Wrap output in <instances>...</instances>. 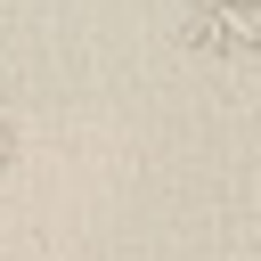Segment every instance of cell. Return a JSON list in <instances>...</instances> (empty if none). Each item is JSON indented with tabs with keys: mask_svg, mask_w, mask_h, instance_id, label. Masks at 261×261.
<instances>
[{
	"mask_svg": "<svg viewBox=\"0 0 261 261\" xmlns=\"http://www.w3.org/2000/svg\"><path fill=\"white\" fill-rule=\"evenodd\" d=\"M16 155V130H8V106H0V163Z\"/></svg>",
	"mask_w": 261,
	"mask_h": 261,
	"instance_id": "2",
	"label": "cell"
},
{
	"mask_svg": "<svg viewBox=\"0 0 261 261\" xmlns=\"http://www.w3.org/2000/svg\"><path fill=\"white\" fill-rule=\"evenodd\" d=\"M188 49L204 57H245L261 49V0H188Z\"/></svg>",
	"mask_w": 261,
	"mask_h": 261,
	"instance_id": "1",
	"label": "cell"
}]
</instances>
